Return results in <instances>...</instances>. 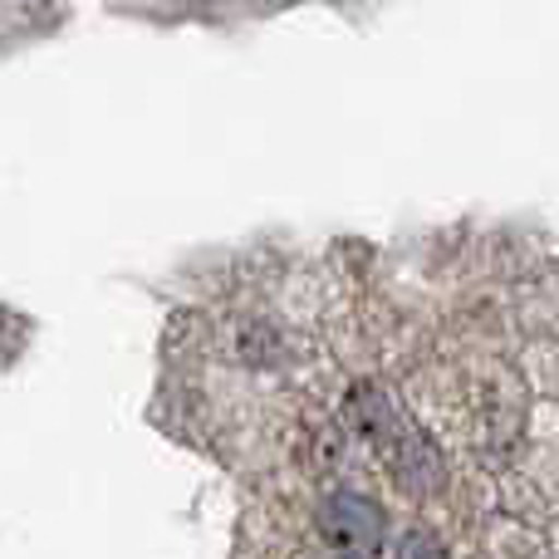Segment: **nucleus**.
I'll list each match as a JSON object with an SVG mask.
<instances>
[{"label":"nucleus","mask_w":559,"mask_h":559,"mask_svg":"<svg viewBox=\"0 0 559 559\" xmlns=\"http://www.w3.org/2000/svg\"><path fill=\"white\" fill-rule=\"evenodd\" d=\"M324 545L344 559H373L388 540V511L364 491H329L314 511Z\"/></svg>","instance_id":"obj_1"},{"label":"nucleus","mask_w":559,"mask_h":559,"mask_svg":"<svg viewBox=\"0 0 559 559\" xmlns=\"http://www.w3.org/2000/svg\"><path fill=\"white\" fill-rule=\"evenodd\" d=\"M397 559H447V550L437 545V535L427 531H407L403 545H397Z\"/></svg>","instance_id":"obj_2"}]
</instances>
